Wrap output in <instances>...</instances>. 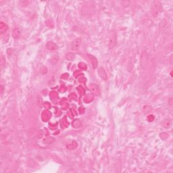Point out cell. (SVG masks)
<instances>
[{
  "mask_svg": "<svg viewBox=\"0 0 173 173\" xmlns=\"http://www.w3.org/2000/svg\"><path fill=\"white\" fill-rule=\"evenodd\" d=\"M109 38H108V47L109 48L112 49L115 46L116 43V35L115 31H111L109 34Z\"/></svg>",
  "mask_w": 173,
  "mask_h": 173,
  "instance_id": "6da1fadb",
  "label": "cell"
},
{
  "mask_svg": "<svg viewBox=\"0 0 173 173\" xmlns=\"http://www.w3.org/2000/svg\"><path fill=\"white\" fill-rule=\"evenodd\" d=\"M81 45V39L80 38L76 39L72 42L71 48L73 51H77L79 49Z\"/></svg>",
  "mask_w": 173,
  "mask_h": 173,
  "instance_id": "7a4b0ae2",
  "label": "cell"
},
{
  "mask_svg": "<svg viewBox=\"0 0 173 173\" xmlns=\"http://www.w3.org/2000/svg\"><path fill=\"white\" fill-rule=\"evenodd\" d=\"M98 73L100 77H101V79H102L104 81H106L107 79H108V77H107V74H106L105 70H104V68H100L98 70Z\"/></svg>",
  "mask_w": 173,
  "mask_h": 173,
  "instance_id": "3957f363",
  "label": "cell"
},
{
  "mask_svg": "<svg viewBox=\"0 0 173 173\" xmlns=\"http://www.w3.org/2000/svg\"><path fill=\"white\" fill-rule=\"evenodd\" d=\"M86 56L89 58V60L91 62V63L92 64L93 66V68H95L97 67V60L95 58L94 56H91V55H86Z\"/></svg>",
  "mask_w": 173,
  "mask_h": 173,
  "instance_id": "277c9868",
  "label": "cell"
},
{
  "mask_svg": "<svg viewBox=\"0 0 173 173\" xmlns=\"http://www.w3.org/2000/svg\"><path fill=\"white\" fill-rule=\"evenodd\" d=\"M89 89H90L94 94L99 95V93H100L98 86H97V85H95V84H91V85H89Z\"/></svg>",
  "mask_w": 173,
  "mask_h": 173,
  "instance_id": "5b68a950",
  "label": "cell"
},
{
  "mask_svg": "<svg viewBox=\"0 0 173 173\" xmlns=\"http://www.w3.org/2000/svg\"><path fill=\"white\" fill-rule=\"evenodd\" d=\"M16 34L17 35V38H18V37H19L20 35V31L18 29H15L13 31V35H14V36H15Z\"/></svg>",
  "mask_w": 173,
  "mask_h": 173,
  "instance_id": "8992f818",
  "label": "cell"
}]
</instances>
